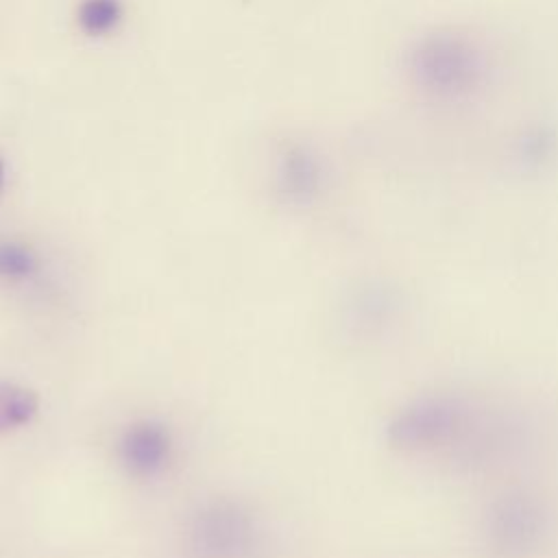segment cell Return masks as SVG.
Instances as JSON below:
<instances>
[{
    "label": "cell",
    "mask_w": 558,
    "mask_h": 558,
    "mask_svg": "<svg viewBox=\"0 0 558 558\" xmlns=\"http://www.w3.org/2000/svg\"><path fill=\"white\" fill-rule=\"evenodd\" d=\"M183 547L187 558H257L264 527L240 499L211 497L185 519Z\"/></svg>",
    "instance_id": "6da1fadb"
},
{
    "label": "cell",
    "mask_w": 558,
    "mask_h": 558,
    "mask_svg": "<svg viewBox=\"0 0 558 558\" xmlns=\"http://www.w3.org/2000/svg\"><path fill=\"white\" fill-rule=\"evenodd\" d=\"M116 456L126 475L135 480L159 477L174 456L172 432L159 418H135L120 432Z\"/></svg>",
    "instance_id": "7a4b0ae2"
},
{
    "label": "cell",
    "mask_w": 558,
    "mask_h": 558,
    "mask_svg": "<svg viewBox=\"0 0 558 558\" xmlns=\"http://www.w3.org/2000/svg\"><path fill=\"white\" fill-rule=\"evenodd\" d=\"M318 163L303 146H288L277 163V190L292 203H305L318 187Z\"/></svg>",
    "instance_id": "3957f363"
},
{
    "label": "cell",
    "mask_w": 558,
    "mask_h": 558,
    "mask_svg": "<svg viewBox=\"0 0 558 558\" xmlns=\"http://www.w3.org/2000/svg\"><path fill=\"white\" fill-rule=\"evenodd\" d=\"M39 412V397L33 388L0 381V436L33 423Z\"/></svg>",
    "instance_id": "277c9868"
},
{
    "label": "cell",
    "mask_w": 558,
    "mask_h": 558,
    "mask_svg": "<svg viewBox=\"0 0 558 558\" xmlns=\"http://www.w3.org/2000/svg\"><path fill=\"white\" fill-rule=\"evenodd\" d=\"M41 272L39 253L17 238H0V281L28 283Z\"/></svg>",
    "instance_id": "5b68a950"
},
{
    "label": "cell",
    "mask_w": 558,
    "mask_h": 558,
    "mask_svg": "<svg viewBox=\"0 0 558 558\" xmlns=\"http://www.w3.org/2000/svg\"><path fill=\"white\" fill-rule=\"evenodd\" d=\"M124 15L122 0H81L76 9L78 28L89 37L111 33Z\"/></svg>",
    "instance_id": "8992f818"
},
{
    "label": "cell",
    "mask_w": 558,
    "mask_h": 558,
    "mask_svg": "<svg viewBox=\"0 0 558 558\" xmlns=\"http://www.w3.org/2000/svg\"><path fill=\"white\" fill-rule=\"evenodd\" d=\"M4 187H7V163H4V159L0 155V198L4 194Z\"/></svg>",
    "instance_id": "52a82bcc"
}]
</instances>
